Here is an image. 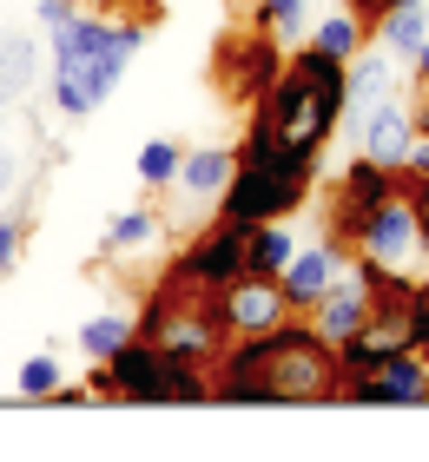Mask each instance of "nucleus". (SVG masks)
<instances>
[{"label":"nucleus","instance_id":"obj_19","mask_svg":"<svg viewBox=\"0 0 429 462\" xmlns=\"http://www.w3.org/2000/svg\"><path fill=\"white\" fill-rule=\"evenodd\" d=\"M291 251H297V238H291V218L251 225V271H257V278H277V271L291 264Z\"/></svg>","mask_w":429,"mask_h":462},{"label":"nucleus","instance_id":"obj_13","mask_svg":"<svg viewBox=\"0 0 429 462\" xmlns=\"http://www.w3.org/2000/svg\"><path fill=\"white\" fill-rule=\"evenodd\" d=\"M416 145V119H410V99H377L370 113L357 119V152L377 159V165H403Z\"/></svg>","mask_w":429,"mask_h":462},{"label":"nucleus","instance_id":"obj_11","mask_svg":"<svg viewBox=\"0 0 429 462\" xmlns=\"http://www.w3.org/2000/svg\"><path fill=\"white\" fill-rule=\"evenodd\" d=\"M377 278H383L377 264L350 258V264L324 284V298H317L311 310H317V330H324L331 344H343V337H357V330H363V318H370V304H377Z\"/></svg>","mask_w":429,"mask_h":462},{"label":"nucleus","instance_id":"obj_5","mask_svg":"<svg viewBox=\"0 0 429 462\" xmlns=\"http://www.w3.org/2000/svg\"><path fill=\"white\" fill-rule=\"evenodd\" d=\"M93 396L106 403H211V370L159 350L153 337H126L106 364H93Z\"/></svg>","mask_w":429,"mask_h":462},{"label":"nucleus","instance_id":"obj_29","mask_svg":"<svg viewBox=\"0 0 429 462\" xmlns=\"http://www.w3.org/2000/svg\"><path fill=\"white\" fill-rule=\"evenodd\" d=\"M79 7H73V0H40V20H47V27L60 33V27H67V20H73Z\"/></svg>","mask_w":429,"mask_h":462},{"label":"nucleus","instance_id":"obj_24","mask_svg":"<svg viewBox=\"0 0 429 462\" xmlns=\"http://www.w3.org/2000/svg\"><path fill=\"white\" fill-rule=\"evenodd\" d=\"M159 238V218L153 212H126L113 231H106V251H133V245H153Z\"/></svg>","mask_w":429,"mask_h":462},{"label":"nucleus","instance_id":"obj_7","mask_svg":"<svg viewBox=\"0 0 429 462\" xmlns=\"http://www.w3.org/2000/svg\"><path fill=\"white\" fill-rule=\"evenodd\" d=\"M284 73V53H277V33L271 27H251V33H231L219 60H211V79L231 106H257L271 93V79Z\"/></svg>","mask_w":429,"mask_h":462},{"label":"nucleus","instance_id":"obj_6","mask_svg":"<svg viewBox=\"0 0 429 462\" xmlns=\"http://www.w3.org/2000/svg\"><path fill=\"white\" fill-rule=\"evenodd\" d=\"M245 271H251V225L219 218L211 231H199V238L185 245V258H172L165 278H179L191 291H225L231 278H245Z\"/></svg>","mask_w":429,"mask_h":462},{"label":"nucleus","instance_id":"obj_31","mask_svg":"<svg viewBox=\"0 0 429 462\" xmlns=\"http://www.w3.org/2000/svg\"><path fill=\"white\" fill-rule=\"evenodd\" d=\"M410 119H416V139H429V87H416V99H410Z\"/></svg>","mask_w":429,"mask_h":462},{"label":"nucleus","instance_id":"obj_23","mask_svg":"<svg viewBox=\"0 0 429 462\" xmlns=\"http://www.w3.org/2000/svg\"><path fill=\"white\" fill-rule=\"evenodd\" d=\"M257 27H271L277 40L304 33V0H257Z\"/></svg>","mask_w":429,"mask_h":462},{"label":"nucleus","instance_id":"obj_30","mask_svg":"<svg viewBox=\"0 0 429 462\" xmlns=\"http://www.w3.org/2000/svg\"><path fill=\"white\" fill-rule=\"evenodd\" d=\"M14 179H20V159H14V145H0V199L14 192Z\"/></svg>","mask_w":429,"mask_h":462},{"label":"nucleus","instance_id":"obj_1","mask_svg":"<svg viewBox=\"0 0 429 462\" xmlns=\"http://www.w3.org/2000/svg\"><path fill=\"white\" fill-rule=\"evenodd\" d=\"M337 396V344L317 324H271L251 337H231L211 364V403H251V410H304Z\"/></svg>","mask_w":429,"mask_h":462},{"label":"nucleus","instance_id":"obj_16","mask_svg":"<svg viewBox=\"0 0 429 462\" xmlns=\"http://www.w3.org/2000/svg\"><path fill=\"white\" fill-rule=\"evenodd\" d=\"M33 73H40V53L27 33H0V119L20 113V99L33 93Z\"/></svg>","mask_w":429,"mask_h":462},{"label":"nucleus","instance_id":"obj_9","mask_svg":"<svg viewBox=\"0 0 429 462\" xmlns=\"http://www.w3.org/2000/svg\"><path fill=\"white\" fill-rule=\"evenodd\" d=\"M396 192H403V172H396V165H377V159H363V152H357L350 165H343L337 192H331V238L350 251V245H357V231L370 225V212H377L383 199H396Z\"/></svg>","mask_w":429,"mask_h":462},{"label":"nucleus","instance_id":"obj_25","mask_svg":"<svg viewBox=\"0 0 429 462\" xmlns=\"http://www.w3.org/2000/svg\"><path fill=\"white\" fill-rule=\"evenodd\" d=\"M20 396H60V364L53 356H27V364H20Z\"/></svg>","mask_w":429,"mask_h":462},{"label":"nucleus","instance_id":"obj_28","mask_svg":"<svg viewBox=\"0 0 429 462\" xmlns=\"http://www.w3.org/2000/svg\"><path fill=\"white\" fill-rule=\"evenodd\" d=\"M20 238H27V225H20V218H0V278L14 271V258H20Z\"/></svg>","mask_w":429,"mask_h":462},{"label":"nucleus","instance_id":"obj_2","mask_svg":"<svg viewBox=\"0 0 429 462\" xmlns=\"http://www.w3.org/2000/svg\"><path fill=\"white\" fill-rule=\"evenodd\" d=\"M251 125L284 145H304V152H324L331 133L343 125V60L297 47L284 60V73L271 79V93L251 106Z\"/></svg>","mask_w":429,"mask_h":462},{"label":"nucleus","instance_id":"obj_12","mask_svg":"<svg viewBox=\"0 0 429 462\" xmlns=\"http://www.w3.org/2000/svg\"><path fill=\"white\" fill-rule=\"evenodd\" d=\"M284 318H291V304H284V291H277V278L245 271V278H231V284L219 291V324L231 330V337L271 330V324H284Z\"/></svg>","mask_w":429,"mask_h":462},{"label":"nucleus","instance_id":"obj_21","mask_svg":"<svg viewBox=\"0 0 429 462\" xmlns=\"http://www.w3.org/2000/svg\"><path fill=\"white\" fill-rule=\"evenodd\" d=\"M126 337H133V324H126V318H113V310H99L93 324H79V350L93 356V364H106V356H113Z\"/></svg>","mask_w":429,"mask_h":462},{"label":"nucleus","instance_id":"obj_3","mask_svg":"<svg viewBox=\"0 0 429 462\" xmlns=\"http://www.w3.org/2000/svg\"><path fill=\"white\" fill-rule=\"evenodd\" d=\"M139 33L145 27L113 20V14H73L53 33V106L67 119H86L126 79V67L139 53Z\"/></svg>","mask_w":429,"mask_h":462},{"label":"nucleus","instance_id":"obj_14","mask_svg":"<svg viewBox=\"0 0 429 462\" xmlns=\"http://www.w3.org/2000/svg\"><path fill=\"white\" fill-rule=\"evenodd\" d=\"M343 271V245L324 238V245H311V251H291V264L277 271V291H284V304L291 310H311L317 298H324V284Z\"/></svg>","mask_w":429,"mask_h":462},{"label":"nucleus","instance_id":"obj_17","mask_svg":"<svg viewBox=\"0 0 429 462\" xmlns=\"http://www.w3.org/2000/svg\"><path fill=\"white\" fill-rule=\"evenodd\" d=\"M231 165H238V152H225V145L185 152V159H179V185H185L191 199H219V192H225V179H231Z\"/></svg>","mask_w":429,"mask_h":462},{"label":"nucleus","instance_id":"obj_20","mask_svg":"<svg viewBox=\"0 0 429 462\" xmlns=\"http://www.w3.org/2000/svg\"><path fill=\"white\" fill-rule=\"evenodd\" d=\"M363 40H370V33H363L350 14H331V20H317V40H311V47L331 53V60H350V53H363Z\"/></svg>","mask_w":429,"mask_h":462},{"label":"nucleus","instance_id":"obj_8","mask_svg":"<svg viewBox=\"0 0 429 462\" xmlns=\"http://www.w3.org/2000/svg\"><path fill=\"white\" fill-rule=\"evenodd\" d=\"M337 396L357 403V410H423L429 403V356L423 350H390V356H377V370L350 376Z\"/></svg>","mask_w":429,"mask_h":462},{"label":"nucleus","instance_id":"obj_10","mask_svg":"<svg viewBox=\"0 0 429 462\" xmlns=\"http://www.w3.org/2000/svg\"><path fill=\"white\" fill-rule=\"evenodd\" d=\"M357 258L363 264H377V271H396V278H410L416 271V258H429L423 251V231H416V212H410V199H383L377 212H370V225L357 231Z\"/></svg>","mask_w":429,"mask_h":462},{"label":"nucleus","instance_id":"obj_26","mask_svg":"<svg viewBox=\"0 0 429 462\" xmlns=\"http://www.w3.org/2000/svg\"><path fill=\"white\" fill-rule=\"evenodd\" d=\"M396 7H410V0H343V14H350L363 33H377V27H383V20H390Z\"/></svg>","mask_w":429,"mask_h":462},{"label":"nucleus","instance_id":"obj_15","mask_svg":"<svg viewBox=\"0 0 429 462\" xmlns=\"http://www.w3.org/2000/svg\"><path fill=\"white\" fill-rule=\"evenodd\" d=\"M377 99H390V53H350L343 60V119H363Z\"/></svg>","mask_w":429,"mask_h":462},{"label":"nucleus","instance_id":"obj_18","mask_svg":"<svg viewBox=\"0 0 429 462\" xmlns=\"http://www.w3.org/2000/svg\"><path fill=\"white\" fill-rule=\"evenodd\" d=\"M377 40L390 47V60H416V47L429 40V0H410V7H396V14L377 27Z\"/></svg>","mask_w":429,"mask_h":462},{"label":"nucleus","instance_id":"obj_4","mask_svg":"<svg viewBox=\"0 0 429 462\" xmlns=\"http://www.w3.org/2000/svg\"><path fill=\"white\" fill-rule=\"evenodd\" d=\"M311 185H317V152L304 145H284L271 133H245L238 145V165H231L225 192H219V212L238 218V225H271V218H297L311 205Z\"/></svg>","mask_w":429,"mask_h":462},{"label":"nucleus","instance_id":"obj_27","mask_svg":"<svg viewBox=\"0 0 429 462\" xmlns=\"http://www.w3.org/2000/svg\"><path fill=\"white\" fill-rule=\"evenodd\" d=\"M93 14H113V20H133V27H153V20H159V0H93Z\"/></svg>","mask_w":429,"mask_h":462},{"label":"nucleus","instance_id":"obj_22","mask_svg":"<svg viewBox=\"0 0 429 462\" xmlns=\"http://www.w3.org/2000/svg\"><path fill=\"white\" fill-rule=\"evenodd\" d=\"M179 159H185V145L153 139V145L139 152V185H172V179H179Z\"/></svg>","mask_w":429,"mask_h":462},{"label":"nucleus","instance_id":"obj_32","mask_svg":"<svg viewBox=\"0 0 429 462\" xmlns=\"http://www.w3.org/2000/svg\"><path fill=\"white\" fill-rule=\"evenodd\" d=\"M410 67H416V87H429V40L416 47V60H410Z\"/></svg>","mask_w":429,"mask_h":462}]
</instances>
